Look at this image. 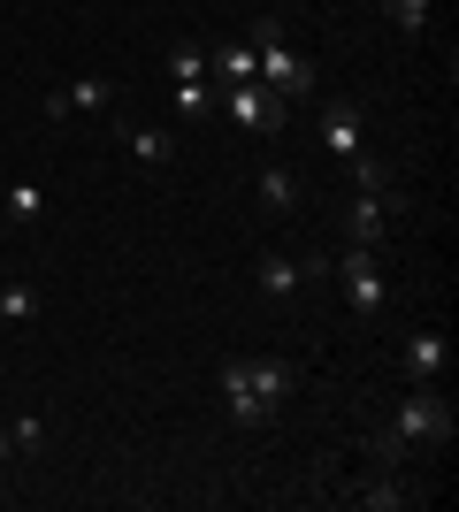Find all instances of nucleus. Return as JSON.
<instances>
[{
  "label": "nucleus",
  "instance_id": "f257e3e1",
  "mask_svg": "<svg viewBox=\"0 0 459 512\" xmlns=\"http://www.w3.org/2000/svg\"><path fill=\"white\" fill-rule=\"evenodd\" d=\"M215 375H222V406H230L238 428H261L268 413L291 398V383H299L284 360H222Z\"/></svg>",
  "mask_w": 459,
  "mask_h": 512
},
{
  "label": "nucleus",
  "instance_id": "f03ea898",
  "mask_svg": "<svg viewBox=\"0 0 459 512\" xmlns=\"http://www.w3.org/2000/svg\"><path fill=\"white\" fill-rule=\"evenodd\" d=\"M253 54H261V85L268 92H284V100H299V92H314V69H306V54L291 46V31H284V16H261L253 23Z\"/></svg>",
  "mask_w": 459,
  "mask_h": 512
},
{
  "label": "nucleus",
  "instance_id": "7ed1b4c3",
  "mask_svg": "<svg viewBox=\"0 0 459 512\" xmlns=\"http://www.w3.org/2000/svg\"><path fill=\"white\" fill-rule=\"evenodd\" d=\"M452 428H459V413H452V398H444L437 383H414V398L391 413L398 444H452Z\"/></svg>",
  "mask_w": 459,
  "mask_h": 512
},
{
  "label": "nucleus",
  "instance_id": "20e7f679",
  "mask_svg": "<svg viewBox=\"0 0 459 512\" xmlns=\"http://www.w3.org/2000/svg\"><path fill=\"white\" fill-rule=\"evenodd\" d=\"M215 107L238 130H261V138H276V130L291 123V100H284V92H268L261 77H253V85H215Z\"/></svg>",
  "mask_w": 459,
  "mask_h": 512
},
{
  "label": "nucleus",
  "instance_id": "39448f33",
  "mask_svg": "<svg viewBox=\"0 0 459 512\" xmlns=\"http://www.w3.org/2000/svg\"><path fill=\"white\" fill-rule=\"evenodd\" d=\"M329 276L345 283L352 314H383V299H391V283H383V260H375V245H345V253L329 260Z\"/></svg>",
  "mask_w": 459,
  "mask_h": 512
},
{
  "label": "nucleus",
  "instance_id": "423d86ee",
  "mask_svg": "<svg viewBox=\"0 0 459 512\" xmlns=\"http://www.w3.org/2000/svg\"><path fill=\"white\" fill-rule=\"evenodd\" d=\"M406 207L391 184H352V207H345V245H383V222Z\"/></svg>",
  "mask_w": 459,
  "mask_h": 512
},
{
  "label": "nucleus",
  "instance_id": "0eeeda50",
  "mask_svg": "<svg viewBox=\"0 0 459 512\" xmlns=\"http://www.w3.org/2000/svg\"><path fill=\"white\" fill-rule=\"evenodd\" d=\"M108 107H115L108 77H77V85H54V92H46V115H108Z\"/></svg>",
  "mask_w": 459,
  "mask_h": 512
},
{
  "label": "nucleus",
  "instance_id": "6e6552de",
  "mask_svg": "<svg viewBox=\"0 0 459 512\" xmlns=\"http://www.w3.org/2000/svg\"><path fill=\"white\" fill-rule=\"evenodd\" d=\"M444 360H452V344H444V329H414L406 337V352H398V367H406V383H437Z\"/></svg>",
  "mask_w": 459,
  "mask_h": 512
},
{
  "label": "nucleus",
  "instance_id": "1a4fd4ad",
  "mask_svg": "<svg viewBox=\"0 0 459 512\" xmlns=\"http://www.w3.org/2000/svg\"><path fill=\"white\" fill-rule=\"evenodd\" d=\"M322 146L337 153L345 169L368 153V146H360V107H352V100H329V107H322Z\"/></svg>",
  "mask_w": 459,
  "mask_h": 512
},
{
  "label": "nucleus",
  "instance_id": "9d476101",
  "mask_svg": "<svg viewBox=\"0 0 459 512\" xmlns=\"http://www.w3.org/2000/svg\"><path fill=\"white\" fill-rule=\"evenodd\" d=\"M115 138H123V153L146 161V169H169V161H176V138L161 123H115Z\"/></svg>",
  "mask_w": 459,
  "mask_h": 512
},
{
  "label": "nucleus",
  "instance_id": "9b49d317",
  "mask_svg": "<svg viewBox=\"0 0 459 512\" xmlns=\"http://www.w3.org/2000/svg\"><path fill=\"white\" fill-rule=\"evenodd\" d=\"M207 69H215L222 85H253V77H261V54L245 39H222V46H207Z\"/></svg>",
  "mask_w": 459,
  "mask_h": 512
},
{
  "label": "nucleus",
  "instance_id": "f8f14e48",
  "mask_svg": "<svg viewBox=\"0 0 459 512\" xmlns=\"http://www.w3.org/2000/svg\"><path fill=\"white\" fill-rule=\"evenodd\" d=\"M161 69H169V85H199V77H207V46L176 39L169 54H161Z\"/></svg>",
  "mask_w": 459,
  "mask_h": 512
},
{
  "label": "nucleus",
  "instance_id": "ddd939ff",
  "mask_svg": "<svg viewBox=\"0 0 459 512\" xmlns=\"http://www.w3.org/2000/svg\"><path fill=\"white\" fill-rule=\"evenodd\" d=\"M0 321H8V329L39 321V291H31V283H0Z\"/></svg>",
  "mask_w": 459,
  "mask_h": 512
},
{
  "label": "nucleus",
  "instance_id": "4468645a",
  "mask_svg": "<svg viewBox=\"0 0 459 512\" xmlns=\"http://www.w3.org/2000/svg\"><path fill=\"white\" fill-rule=\"evenodd\" d=\"M0 207H8V222H23V230H31V222L46 214V184H8V199H0Z\"/></svg>",
  "mask_w": 459,
  "mask_h": 512
},
{
  "label": "nucleus",
  "instance_id": "2eb2a0df",
  "mask_svg": "<svg viewBox=\"0 0 459 512\" xmlns=\"http://www.w3.org/2000/svg\"><path fill=\"white\" fill-rule=\"evenodd\" d=\"M352 505H368V512H398V505H414V490H406V482H368V490H352Z\"/></svg>",
  "mask_w": 459,
  "mask_h": 512
},
{
  "label": "nucleus",
  "instance_id": "dca6fc26",
  "mask_svg": "<svg viewBox=\"0 0 459 512\" xmlns=\"http://www.w3.org/2000/svg\"><path fill=\"white\" fill-rule=\"evenodd\" d=\"M261 199L276 214H291V207H299V176H291V169H261Z\"/></svg>",
  "mask_w": 459,
  "mask_h": 512
},
{
  "label": "nucleus",
  "instance_id": "f3484780",
  "mask_svg": "<svg viewBox=\"0 0 459 512\" xmlns=\"http://www.w3.org/2000/svg\"><path fill=\"white\" fill-rule=\"evenodd\" d=\"M169 100H176V115H184V123H199V115H207V107H215V85H207V77H199V85H176Z\"/></svg>",
  "mask_w": 459,
  "mask_h": 512
},
{
  "label": "nucleus",
  "instance_id": "a211bd4d",
  "mask_svg": "<svg viewBox=\"0 0 459 512\" xmlns=\"http://www.w3.org/2000/svg\"><path fill=\"white\" fill-rule=\"evenodd\" d=\"M391 23L406 39H421V23H429V0H391Z\"/></svg>",
  "mask_w": 459,
  "mask_h": 512
},
{
  "label": "nucleus",
  "instance_id": "6ab92c4d",
  "mask_svg": "<svg viewBox=\"0 0 459 512\" xmlns=\"http://www.w3.org/2000/svg\"><path fill=\"white\" fill-rule=\"evenodd\" d=\"M39 444H46V421H39V413H23V421L8 428V451H39Z\"/></svg>",
  "mask_w": 459,
  "mask_h": 512
},
{
  "label": "nucleus",
  "instance_id": "aec40b11",
  "mask_svg": "<svg viewBox=\"0 0 459 512\" xmlns=\"http://www.w3.org/2000/svg\"><path fill=\"white\" fill-rule=\"evenodd\" d=\"M375 8H391V0H375Z\"/></svg>",
  "mask_w": 459,
  "mask_h": 512
}]
</instances>
